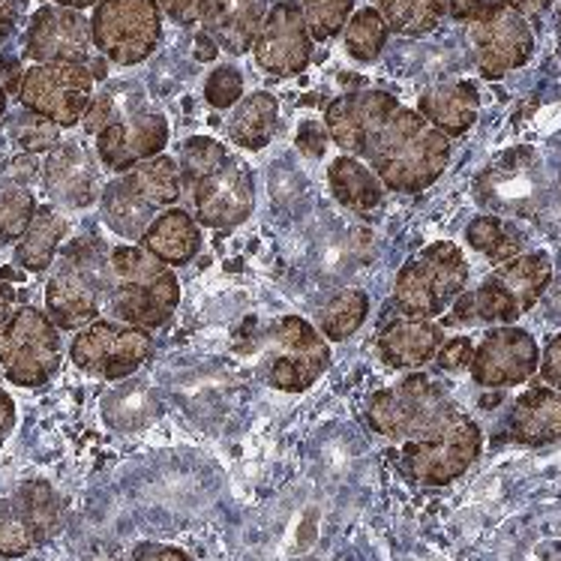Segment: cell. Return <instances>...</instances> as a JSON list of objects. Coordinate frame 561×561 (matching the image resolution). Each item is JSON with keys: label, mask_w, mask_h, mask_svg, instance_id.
Returning a JSON list of instances; mask_svg holds the SVG:
<instances>
[{"label": "cell", "mask_w": 561, "mask_h": 561, "mask_svg": "<svg viewBox=\"0 0 561 561\" xmlns=\"http://www.w3.org/2000/svg\"><path fill=\"white\" fill-rule=\"evenodd\" d=\"M369 316V298L360 288H345L336 298L328 300V307H321L319 328L321 336L328 343H345L348 336H355Z\"/></svg>", "instance_id": "836d02e7"}, {"label": "cell", "mask_w": 561, "mask_h": 561, "mask_svg": "<svg viewBox=\"0 0 561 561\" xmlns=\"http://www.w3.org/2000/svg\"><path fill=\"white\" fill-rule=\"evenodd\" d=\"M445 343V331L436 321L393 319L388 321L376 340V352L381 364L390 369H424L433 364L438 348Z\"/></svg>", "instance_id": "44dd1931"}, {"label": "cell", "mask_w": 561, "mask_h": 561, "mask_svg": "<svg viewBox=\"0 0 561 561\" xmlns=\"http://www.w3.org/2000/svg\"><path fill=\"white\" fill-rule=\"evenodd\" d=\"M540 369V345L526 328L499 324L486 331L481 345L474 348L471 360V381L490 390L516 388L526 385L528 378L538 376Z\"/></svg>", "instance_id": "9a60e30c"}, {"label": "cell", "mask_w": 561, "mask_h": 561, "mask_svg": "<svg viewBox=\"0 0 561 561\" xmlns=\"http://www.w3.org/2000/svg\"><path fill=\"white\" fill-rule=\"evenodd\" d=\"M367 162L385 190L405 195L424 193L445 174L450 138L426 124L417 112L400 105L373 141Z\"/></svg>", "instance_id": "6da1fadb"}, {"label": "cell", "mask_w": 561, "mask_h": 561, "mask_svg": "<svg viewBox=\"0 0 561 561\" xmlns=\"http://www.w3.org/2000/svg\"><path fill=\"white\" fill-rule=\"evenodd\" d=\"M279 126V103L271 93H250L234 105L229 121V138L243 150L267 148Z\"/></svg>", "instance_id": "83f0119b"}, {"label": "cell", "mask_w": 561, "mask_h": 561, "mask_svg": "<svg viewBox=\"0 0 561 561\" xmlns=\"http://www.w3.org/2000/svg\"><path fill=\"white\" fill-rule=\"evenodd\" d=\"M160 10L172 19L174 24H190L205 19V0H160Z\"/></svg>", "instance_id": "f6af8a7d"}, {"label": "cell", "mask_w": 561, "mask_h": 561, "mask_svg": "<svg viewBox=\"0 0 561 561\" xmlns=\"http://www.w3.org/2000/svg\"><path fill=\"white\" fill-rule=\"evenodd\" d=\"M466 241L474 252H481L483 259L495 267L514 262L516 255L526 252V238L523 231L516 229L514 222H507L502 217H493V214H483V217H474L466 226Z\"/></svg>", "instance_id": "1f68e13d"}, {"label": "cell", "mask_w": 561, "mask_h": 561, "mask_svg": "<svg viewBox=\"0 0 561 561\" xmlns=\"http://www.w3.org/2000/svg\"><path fill=\"white\" fill-rule=\"evenodd\" d=\"M67 231V219L60 217L55 207H39L31 229L24 231L22 241L15 243V262L31 274H43L55 262Z\"/></svg>", "instance_id": "f546056e"}, {"label": "cell", "mask_w": 561, "mask_h": 561, "mask_svg": "<svg viewBox=\"0 0 561 561\" xmlns=\"http://www.w3.org/2000/svg\"><path fill=\"white\" fill-rule=\"evenodd\" d=\"M331 367V343L300 316H283L264 336L262 378L283 393L310 390Z\"/></svg>", "instance_id": "52a82bcc"}, {"label": "cell", "mask_w": 561, "mask_h": 561, "mask_svg": "<svg viewBox=\"0 0 561 561\" xmlns=\"http://www.w3.org/2000/svg\"><path fill=\"white\" fill-rule=\"evenodd\" d=\"M469 39L478 55V69L483 79H504L507 72L526 67L535 55V34L526 15H519L502 0H493L486 10L469 24Z\"/></svg>", "instance_id": "5bb4252c"}, {"label": "cell", "mask_w": 561, "mask_h": 561, "mask_svg": "<svg viewBox=\"0 0 561 561\" xmlns=\"http://www.w3.org/2000/svg\"><path fill=\"white\" fill-rule=\"evenodd\" d=\"M112 283V250L100 238H79L64 250L48 279L46 316L58 331H81L100 319Z\"/></svg>", "instance_id": "3957f363"}, {"label": "cell", "mask_w": 561, "mask_h": 561, "mask_svg": "<svg viewBox=\"0 0 561 561\" xmlns=\"http://www.w3.org/2000/svg\"><path fill=\"white\" fill-rule=\"evenodd\" d=\"M58 7H67V10H88V7H100L103 0H55Z\"/></svg>", "instance_id": "11a10c76"}, {"label": "cell", "mask_w": 561, "mask_h": 561, "mask_svg": "<svg viewBox=\"0 0 561 561\" xmlns=\"http://www.w3.org/2000/svg\"><path fill=\"white\" fill-rule=\"evenodd\" d=\"M397 108H400L397 96L385 91L343 93L324 108V126H328L333 145L343 153L367 160L373 141Z\"/></svg>", "instance_id": "2e32d148"}, {"label": "cell", "mask_w": 561, "mask_h": 561, "mask_svg": "<svg viewBox=\"0 0 561 561\" xmlns=\"http://www.w3.org/2000/svg\"><path fill=\"white\" fill-rule=\"evenodd\" d=\"M12 504L24 516V523L31 526L36 543H43V540L55 535V528L60 523V504L55 490L46 481L24 483L22 490L15 493V499H12Z\"/></svg>", "instance_id": "e575fe53"}, {"label": "cell", "mask_w": 561, "mask_h": 561, "mask_svg": "<svg viewBox=\"0 0 561 561\" xmlns=\"http://www.w3.org/2000/svg\"><path fill=\"white\" fill-rule=\"evenodd\" d=\"M267 0H205V34L229 55H247L262 31Z\"/></svg>", "instance_id": "603a6c76"}, {"label": "cell", "mask_w": 561, "mask_h": 561, "mask_svg": "<svg viewBox=\"0 0 561 561\" xmlns=\"http://www.w3.org/2000/svg\"><path fill=\"white\" fill-rule=\"evenodd\" d=\"M141 247L157 255L169 267H184L202 250V226L184 207H169L150 222V229L141 238Z\"/></svg>", "instance_id": "484cf974"}, {"label": "cell", "mask_w": 561, "mask_h": 561, "mask_svg": "<svg viewBox=\"0 0 561 561\" xmlns=\"http://www.w3.org/2000/svg\"><path fill=\"white\" fill-rule=\"evenodd\" d=\"M112 295L105 300V310L115 321L157 331L172 319L181 304V283L169 264L150 255L141 243L112 250Z\"/></svg>", "instance_id": "7a4b0ae2"}, {"label": "cell", "mask_w": 561, "mask_h": 561, "mask_svg": "<svg viewBox=\"0 0 561 561\" xmlns=\"http://www.w3.org/2000/svg\"><path fill=\"white\" fill-rule=\"evenodd\" d=\"M91 34L103 58L121 67H136L160 46V0H103L93 10Z\"/></svg>", "instance_id": "9c48e42d"}, {"label": "cell", "mask_w": 561, "mask_h": 561, "mask_svg": "<svg viewBox=\"0 0 561 561\" xmlns=\"http://www.w3.org/2000/svg\"><path fill=\"white\" fill-rule=\"evenodd\" d=\"M328 186L333 198L355 214H373L385 205V184L378 181V174L348 153L328 165Z\"/></svg>", "instance_id": "4316f807"}, {"label": "cell", "mask_w": 561, "mask_h": 561, "mask_svg": "<svg viewBox=\"0 0 561 561\" xmlns=\"http://www.w3.org/2000/svg\"><path fill=\"white\" fill-rule=\"evenodd\" d=\"M15 138L27 153H39V150H55L58 148V124H51L46 117L31 115L22 117L15 126Z\"/></svg>", "instance_id": "60d3db41"}, {"label": "cell", "mask_w": 561, "mask_h": 561, "mask_svg": "<svg viewBox=\"0 0 561 561\" xmlns=\"http://www.w3.org/2000/svg\"><path fill=\"white\" fill-rule=\"evenodd\" d=\"M10 307H12V288L0 283V331H3V324L12 319Z\"/></svg>", "instance_id": "db71d44e"}, {"label": "cell", "mask_w": 561, "mask_h": 561, "mask_svg": "<svg viewBox=\"0 0 561 561\" xmlns=\"http://www.w3.org/2000/svg\"><path fill=\"white\" fill-rule=\"evenodd\" d=\"M217 43L210 39L207 34H198L195 36V58L198 60H214V55H217Z\"/></svg>", "instance_id": "f5cc1de1"}, {"label": "cell", "mask_w": 561, "mask_h": 561, "mask_svg": "<svg viewBox=\"0 0 561 561\" xmlns=\"http://www.w3.org/2000/svg\"><path fill=\"white\" fill-rule=\"evenodd\" d=\"M556 31H559V36H561V7H559V15H556Z\"/></svg>", "instance_id": "6f0895ef"}, {"label": "cell", "mask_w": 561, "mask_h": 561, "mask_svg": "<svg viewBox=\"0 0 561 561\" xmlns=\"http://www.w3.org/2000/svg\"><path fill=\"white\" fill-rule=\"evenodd\" d=\"M169 145V121L160 112H133L96 136V153L108 172L126 174L138 162L160 157Z\"/></svg>", "instance_id": "d6986e66"}, {"label": "cell", "mask_w": 561, "mask_h": 561, "mask_svg": "<svg viewBox=\"0 0 561 561\" xmlns=\"http://www.w3.org/2000/svg\"><path fill=\"white\" fill-rule=\"evenodd\" d=\"M538 376L543 378V385L561 393V333H556L547 348L540 352V369Z\"/></svg>", "instance_id": "ee69618b"}, {"label": "cell", "mask_w": 561, "mask_h": 561, "mask_svg": "<svg viewBox=\"0 0 561 561\" xmlns=\"http://www.w3.org/2000/svg\"><path fill=\"white\" fill-rule=\"evenodd\" d=\"M298 3L316 43H328L343 34L355 7V0H298Z\"/></svg>", "instance_id": "74e56055"}, {"label": "cell", "mask_w": 561, "mask_h": 561, "mask_svg": "<svg viewBox=\"0 0 561 561\" xmlns=\"http://www.w3.org/2000/svg\"><path fill=\"white\" fill-rule=\"evenodd\" d=\"M12 426H15V402L10 400L7 390H0V445L7 442V436L12 433Z\"/></svg>", "instance_id": "681fc988"}, {"label": "cell", "mask_w": 561, "mask_h": 561, "mask_svg": "<svg viewBox=\"0 0 561 561\" xmlns=\"http://www.w3.org/2000/svg\"><path fill=\"white\" fill-rule=\"evenodd\" d=\"M15 3H22V7H24V0H15Z\"/></svg>", "instance_id": "680465c9"}, {"label": "cell", "mask_w": 561, "mask_h": 561, "mask_svg": "<svg viewBox=\"0 0 561 561\" xmlns=\"http://www.w3.org/2000/svg\"><path fill=\"white\" fill-rule=\"evenodd\" d=\"M153 355V336L150 331L124 324L115 319H96L88 328L76 333L69 345L72 364L105 381H121V378L136 376L138 369L148 364Z\"/></svg>", "instance_id": "8fae6325"}, {"label": "cell", "mask_w": 561, "mask_h": 561, "mask_svg": "<svg viewBox=\"0 0 561 561\" xmlns=\"http://www.w3.org/2000/svg\"><path fill=\"white\" fill-rule=\"evenodd\" d=\"M60 333L55 321L36 307H22L0 331V369L19 388H39L58 376Z\"/></svg>", "instance_id": "ba28073f"}, {"label": "cell", "mask_w": 561, "mask_h": 561, "mask_svg": "<svg viewBox=\"0 0 561 561\" xmlns=\"http://www.w3.org/2000/svg\"><path fill=\"white\" fill-rule=\"evenodd\" d=\"M91 46V22L79 10L46 7L31 19L24 55L36 64H88Z\"/></svg>", "instance_id": "ac0fdd59"}, {"label": "cell", "mask_w": 561, "mask_h": 561, "mask_svg": "<svg viewBox=\"0 0 561 561\" xmlns=\"http://www.w3.org/2000/svg\"><path fill=\"white\" fill-rule=\"evenodd\" d=\"M93 79L88 64H36L24 72L19 100L31 115L76 126L93 103Z\"/></svg>", "instance_id": "7c38bea8"}, {"label": "cell", "mask_w": 561, "mask_h": 561, "mask_svg": "<svg viewBox=\"0 0 561 561\" xmlns=\"http://www.w3.org/2000/svg\"><path fill=\"white\" fill-rule=\"evenodd\" d=\"M457 402L447 393L436 378L424 373H412L397 385L376 390L367 402V421L378 436L390 442H421L436 436L438 430L459 414Z\"/></svg>", "instance_id": "8992f818"}, {"label": "cell", "mask_w": 561, "mask_h": 561, "mask_svg": "<svg viewBox=\"0 0 561 561\" xmlns=\"http://www.w3.org/2000/svg\"><path fill=\"white\" fill-rule=\"evenodd\" d=\"M502 3L519 12V15H538V12L550 10L552 7V0H502Z\"/></svg>", "instance_id": "816d5d0a"}, {"label": "cell", "mask_w": 561, "mask_h": 561, "mask_svg": "<svg viewBox=\"0 0 561 561\" xmlns=\"http://www.w3.org/2000/svg\"><path fill=\"white\" fill-rule=\"evenodd\" d=\"M312 43L316 39L304 22L300 3L283 0L264 15L262 31L252 43V55L264 72H271L276 79H288L307 69L312 58Z\"/></svg>", "instance_id": "e0dca14e"}, {"label": "cell", "mask_w": 561, "mask_h": 561, "mask_svg": "<svg viewBox=\"0 0 561 561\" xmlns=\"http://www.w3.org/2000/svg\"><path fill=\"white\" fill-rule=\"evenodd\" d=\"M552 283V259L547 252H523L514 262L495 267L474 291H466L450 307L454 319L469 324H514L535 310Z\"/></svg>", "instance_id": "5b68a950"}, {"label": "cell", "mask_w": 561, "mask_h": 561, "mask_svg": "<svg viewBox=\"0 0 561 561\" xmlns=\"http://www.w3.org/2000/svg\"><path fill=\"white\" fill-rule=\"evenodd\" d=\"M7 112V88H3V81H0V117Z\"/></svg>", "instance_id": "9f6ffc18"}, {"label": "cell", "mask_w": 561, "mask_h": 561, "mask_svg": "<svg viewBox=\"0 0 561 561\" xmlns=\"http://www.w3.org/2000/svg\"><path fill=\"white\" fill-rule=\"evenodd\" d=\"M490 7V0H447V12L457 19V22L471 24L483 10Z\"/></svg>", "instance_id": "bcb514c9"}, {"label": "cell", "mask_w": 561, "mask_h": 561, "mask_svg": "<svg viewBox=\"0 0 561 561\" xmlns=\"http://www.w3.org/2000/svg\"><path fill=\"white\" fill-rule=\"evenodd\" d=\"M345 48H348V55L360 64H369V60H376L385 46H388V24L381 19V12L376 7H367V10H357L348 24H345Z\"/></svg>", "instance_id": "d590c367"}, {"label": "cell", "mask_w": 561, "mask_h": 561, "mask_svg": "<svg viewBox=\"0 0 561 561\" xmlns=\"http://www.w3.org/2000/svg\"><path fill=\"white\" fill-rule=\"evenodd\" d=\"M390 34L424 36L447 15V0H376Z\"/></svg>", "instance_id": "d6a6232c"}, {"label": "cell", "mask_w": 561, "mask_h": 561, "mask_svg": "<svg viewBox=\"0 0 561 561\" xmlns=\"http://www.w3.org/2000/svg\"><path fill=\"white\" fill-rule=\"evenodd\" d=\"M469 259L457 243H430L412 262L402 264V271L393 279L390 307L402 319L433 321L445 316L469 291Z\"/></svg>", "instance_id": "277c9868"}, {"label": "cell", "mask_w": 561, "mask_h": 561, "mask_svg": "<svg viewBox=\"0 0 561 561\" xmlns=\"http://www.w3.org/2000/svg\"><path fill=\"white\" fill-rule=\"evenodd\" d=\"M483 433L469 414L459 412L436 436L402 445V469L424 486H447L459 481L481 459Z\"/></svg>", "instance_id": "30bf717a"}, {"label": "cell", "mask_w": 561, "mask_h": 561, "mask_svg": "<svg viewBox=\"0 0 561 561\" xmlns=\"http://www.w3.org/2000/svg\"><path fill=\"white\" fill-rule=\"evenodd\" d=\"M0 72L7 76V79H3V88H7V91H10V93L22 91L24 72H22V69H19V60L3 58V60H0Z\"/></svg>", "instance_id": "f907efd6"}, {"label": "cell", "mask_w": 561, "mask_h": 561, "mask_svg": "<svg viewBox=\"0 0 561 561\" xmlns=\"http://www.w3.org/2000/svg\"><path fill=\"white\" fill-rule=\"evenodd\" d=\"M507 438L516 445L543 447L561 442V393L538 385L519 393L507 412Z\"/></svg>", "instance_id": "7402d4cb"}, {"label": "cell", "mask_w": 561, "mask_h": 561, "mask_svg": "<svg viewBox=\"0 0 561 561\" xmlns=\"http://www.w3.org/2000/svg\"><path fill=\"white\" fill-rule=\"evenodd\" d=\"M46 190L51 202L64 207H91L96 198H103V181H100V169L84 148L79 145H58L48 153L46 169Z\"/></svg>", "instance_id": "ffe728a7"}, {"label": "cell", "mask_w": 561, "mask_h": 561, "mask_svg": "<svg viewBox=\"0 0 561 561\" xmlns=\"http://www.w3.org/2000/svg\"><path fill=\"white\" fill-rule=\"evenodd\" d=\"M36 547V538L31 526L24 523V516L15 511V504L7 502L0 507V556L7 559H19L24 552Z\"/></svg>", "instance_id": "f35d334b"}, {"label": "cell", "mask_w": 561, "mask_h": 561, "mask_svg": "<svg viewBox=\"0 0 561 561\" xmlns=\"http://www.w3.org/2000/svg\"><path fill=\"white\" fill-rule=\"evenodd\" d=\"M126 181V186L138 193L145 202H150L153 207H172L181 202L184 195V174H181V162L169 157V153H160L153 160L138 162L136 169H129L126 174H121Z\"/></svg>", "instance_id": "4dcf8cb0"}, {"label": "cell", "mask_w": 561, "mask_h": 561, "mask_svg": "<svg viewBox=\"0 0 561 561\" xmlns=\"http://www.w3.org/2000/svg\"><path fill=\"white\" fill-rule=\"evenodd\" d=\"M136 561H193V559H190L184 550H178V547H145V550L136 556Z\"/></svg>", "instance_id": "7dc6e473"}, {"label": "cell", "mask_w": 561, "mask_h": 561, "mask_svg": "<svg viewBox=\"0 0 561 561\" xmlns=\"http://www.w3.org/2000/svg\"><path fill=\"white\" fill-rule=\"evenodd\" d=\"M19 12H22V3H15V0H0V43L12 34V27L19 22Z\"/></svg>", "instance_id": "c3c4849f"}, {"label": "cell", "mask_w": 561, "mask_h": 561, "mask_svg": "<svg viewBox=\"0 0 561 561\" xmlns=\"http://www.w3.org/2000/svg\"><path fill=\"white\" fill-rule=\"evenodd\" d=\"M531 169V150H514L502 157L499 165L478 181V193L493 190L481 202L493 207V210H514V214H531L535 210V193L540 190L538 178H528Z\"/></svg>", "instance_id": "d4e9b609"}, {"label": "cell", "mask_w": 561, "mask_h": 561, "mask_svg": "<svg viewBox=\"0 0 561 561\" xmlns=\"http://www.w3.org/2000/svg\"><path fill=\"white\" fill-rule=\"evenodd\" d=\"M190 193L193 217L202 229H238L252 217L255 207V178L238 157H226L210 172L184 186Z\"/></svg>", "instance_id": "4fadbf2b"}, {"label": "cell", "mask_w": 561, "mask_h": 561, "mask_svg": "<svg viewBox=\"0 0 561 561\" xmlns=\"http://www.w3.org/2000/svg\"><path fill=\"white\" fill-rule=\"evenodd\" d=\"M36 198L31 190L24 186H7L0 190V247L7 243H19L24 231L31 229L36 217Z\"/></svg>", "instance_id": "8d00e7d4"}, {"label": "cell", "mask_w": 561, "mask_h": 561, "mask_svg": "<svg viewBox=\"0 0 561 561\" xmlns=\"http://www.w3.org/2000/svg\"><path fill=\"white\" fill-rule=\"evenodd\" d=\"M205 100L214 108H231L243 100V76L238 67H217L205 81Z\"/></svg>", "instance_id": "ab89813d"}, {"label": "cell", "mask_w": 561, "mask_h": 561, "mask_svg": "<svg viewBox=\"0 0 561 561\" xmlns=\"http://www.w3.org/2000/svg\"><path fill=\"white\" fill-rule=\"evenodd\" d=\"M474 348L478 345H471L469 336H450L442 343L436 355V367L442 373H462V369L471 367V360H474Z\"/></svg>", "instance_id": "b9f144b4"}, {"label": "cell", "mask_w": 561, "mask_h": 561, "mask_svg": "<svg viewBox=\"0 0 561 561\" xmlns=\"http://www.w3.org/2000/svg\"><path fill=\"white\" fill-rule=\"evenodd\" d=\"M328 126L319 124V121H304L298 129V138H295V145L304 157H310V160H321L324 157V150H328Z\"/></svg>", "instance_id": "7bdbcfd3"}, {"label": "cell", "mask_w": 561, "mask_h": 561, "mask_svg": "<svg viewBox=\"0 0 561 561\" xmlns=\"http://www.w3.org/2000/svg\"><path fill=\"white\" fill-rule=\"evenodd\" d=\"M100 202H103L105 226L126 241H141L150 222L160 217V207H153L141 195L133 193L124 178H115L112 184H105Z\"/></svg>", "instance_id": "f1b7e54d"}, {"label": "cell", "mask_w": 561, "mask_h": 561, "mask_svg": "<svg viewBox=\"0 0 561 561\" xmlns=\"http://www.w3.org/2000/svg\"><path fill=\"white\" fill-rule=\"evenodd\" d=\"M478 108L481 93L471 81H445L421 93L417 100V115L447 138L466 136L478 121Z\"/></svg>", "instance_id": "cb8c5ba5"}]
</instances>
